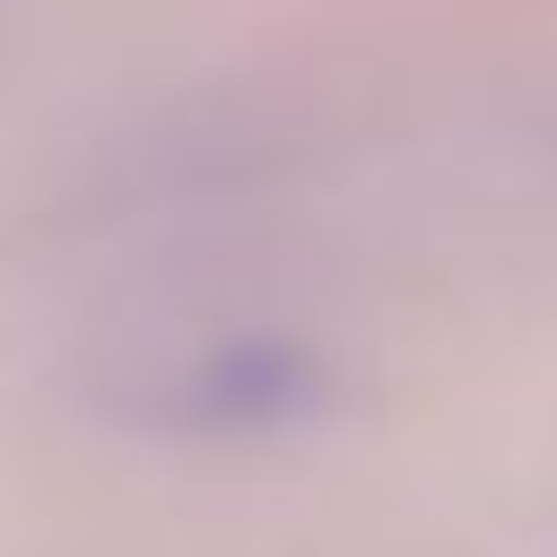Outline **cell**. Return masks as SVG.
Here are the masks:
<instances>
[{
	"instance_id": "cell-1",
	"label": "cell",
	"mask_w": 557,
	"mask_h": 557,
	"mask_svg": "<svg viewBox=\"0 0 557 557\" xmlns=\"http://www.w3.org/2000/svg\"><path fill=\"white\" fill-rule=\"evenodd\" d=\"M320 410H329V361L304 352L296 336H206V345L157 361L132 394V418L206 443L278 435Z\"/></svg>"
}]
</instances>
